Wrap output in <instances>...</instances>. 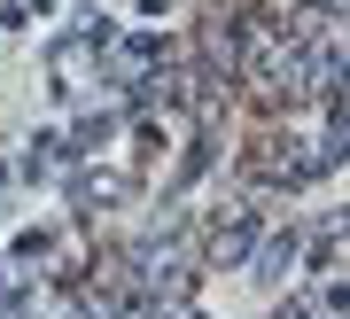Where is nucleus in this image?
<instances>
[{"label": "nucleus", "instance_id": "f03ea898", "mask_svg": "<svg viewBox=\"0 0 350 319\" xmlns=\"http://www.w3.org/2000/svg\"><path fill=\"white\" fill-rule=\"evenodd\" d=\"M312 265H319V281H342V226H327V233H319Z\"/></svg>", "mask_w": 350, "mask_h": 319}, {"label": "nucleus", "instance_id": "7ed1b4c3", "mask_svg": "<svg viewBox=\"0 0 350 319\" xmlns=\"http://www.w3.org/2000/svg\"><path fill=\"white\" fill-rule=\"evenodd\" d=\"M288 257H296V242H288V233H280V242H273V249H265V257H257V272H265V281H273V272H288Z\"/></svg>", "mask_w": 350, "mask_h": 319}, {"label": "nucleus", "instance_id": "f257e3e1", "mask_svg": "<svg viewBox=\"0 0 350 319\" xmlns=\"http://www.w3.org/2000/svg\"><path fill=\"white\" fill-rule=\"evenodd\" d=\"M250 249H257V218H250V210H234V218L211 233V265H241Z\"/></svg>", "mask_w": 350, "mask_h": 319}]
</instances>
